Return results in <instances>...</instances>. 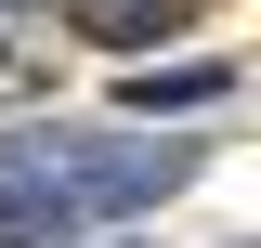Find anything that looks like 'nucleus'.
Returning a JSON list of instances; mask_svg holds the SVG:
<instances>
[{
  "label": "nucleus",
  "instance_id": "20e7f679",
  "mask_svg": "<svg viewBox=\"0 0 261 248\" xmlns=\"http://www.w3.org/2000/svg\"><path fill=\"white\" fill-rule=\"evenodd\" d=\"M39 92V53H27V39H0V105H27Z\"/></svg>",
  "mask_w": 261,
  "mask_h": 248
},
{
  "label": "nucleus",
  "instance_id": "39448f33",
  "mask_svg": "<svg viewBox=\"0 0 261 248\" xmlns=\"http://www.w3.org/2000/svg\"><path fill=\"white\" fill-rule=\"evenodd\" d=\"M0 13H27V0H0Z\"/></svg>",
  "mask_w": 261,
  "mask_h": 248
},
{
  "label": "nucleus",
  "instance_id": "f03ea898",
  "mask_svg": "<svg viewBox=\"0 0 261 248\" xmlns=\"http://www.w3.org/2000/svg\"><path fill=\"white\" fill-rule=\"evenodd\" d=\"M65 27L105 39V53H157L170 27H196V0H65Z\"/></svg>",
  "mask_w": 261,
  "mask_h": 248
},
{
  "label": "nucleus",
  "instance_id": "7ed1b4c3",
  "mask_svg": "<svg viewBox=\"0 0 261 248\" xmlns=\"http://www.w3.org/2000/svg\"><path fill=\"white\" fill-rule=\"evenodd\" d=\"M222 92H235V65H144L130 118H183V105H222Z\"/></svg>",
  "mask_w": 261,
  "mask_h": 248
},
{
  "label": "nucleus",
  "instance_id": "f257e3e1",
  "mask_svg": "<svg viewBox=\"0 0 261 248\" xmlns=\"http://www.w3.org/2000/svg\"><path fill=\"white\" fill-rule=\"evenodd\" d=\"M183 183H196V144H157V131H0V248L105 235Z\"/></svg>",
  "mask_w": 261,
  "mask_h": 248
}]
</instances>
